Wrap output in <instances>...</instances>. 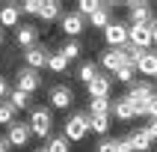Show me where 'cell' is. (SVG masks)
Here are the masks:
<instances>
[{
	"instance_id": "cell-11",
	"label": "cell",
	"mask_w": 157,
	"mask_h": 152,
	"mask_svg": "<svg viewBox=\"0 0 157 152\" xmlns=\"http://www.w3.org/2000/svg\"><path fill=\"white\" fill-rule=\"evenodd\" d=\"M128 27H131V24L113 21V24L107 27V30H101V33H104L107 48H124V45H128Z\"/></svg>"
},
{
	"instance_id": "cell-28",
	"label": "cell",
	"mask_w": 157,
	"mask_h": 152,
	"mask_svg": "<svg viewBox=\"0 0 157 152\" xmlns=\"http://www.w3.org/2000/svg\"><path fill=\"white\" fill-rule=\"evenodd\" d=\"M98 6H101V0H77V12L83 18H92L98 12Z\"/></svg>"
},
{
	"instance_id": "cell-17",
	"label": "cell",
	"mask_w": 157,
	"mask_h": 152,
	"mask_svg": "<svg viewBox=\"0 0 157 152\" xmlns=\"http://www.w3.org/2000/svg\"><path fill=\"white\" fill-rule=\"evenodd\" d=\"M89 24L98 27V30H107V27L113 24V3H101V6H98V12L89 18Z\"/></svg>"
},
{
	"instance_id": "cell-13",
	"label": "cell",
	"mask_w": 157,
	"mask_h": 152,
	"mask_svg": "<svg viewBox=\"0 0 157 152\" xmlns=\"http://www.w3.org/2000/svg\"><path fill=\"white\" fill-rule=\"evenodd\" d=\"M110 92H113V75H107V72H101V75L86 87L89 101H92V98H110Z\"/></svg>"
},
{
	"instance_id": "cell-20",
	"label": "cell",
	"mask_w": 157,
	"mask_h": 152,
	"mask_svg": "<svg viewBox=\"0 0 157 152\" xmlns=\"http://www.w3.org/2000/svg\"><path fill=\"white\" fill-rule=\"evenodd\" d=\"M39 18H42L44 24L62 18V3H59V0H42V12H39Z\"/></svg>"
},
{
	"instance_id": "cell-34",
	"label": "cell",
	"mask_w": 157,
	"mask_h": 152,
	"mask_svg": "<svg viewBox=\"0 0 157 152\" xmlns=\"http://www.w3.org/2000/svg\"><path fill=\"white\" fill-rule=\"evenodd\" d=\"M142 128L148 131V137H151V140H157V119H148V122L142 125Z\"/></svg>"
},
{
	"instance_id": "cell-3",
	"label": "cell",
	"mask_w": 157,
	"mask_h": 152,
	"mask_svg": "<svg viewBox=\"0 0 157 152\" xmlns=\"http://www.w3.org/2000/svg\"><path fill=\"white\" fill-rule=\"evenodd\" d=\"M42 75L36 69H30V66H21V69L15 72V89H21V92H27V96H33V92H39L42 89Z\"/></svg>"
},
{
	"instance_id": "cell-5",
	"label": "cell",
	"mask_w": 157,
	"mask_h": 152,
	"mask_svg": "<svg viewBox=\"0 0 157 152\" xmlns=\"http://www.w3.org/2000/svg\"><path fill=\"white\" fill-rule=\"evenodd\" d=\"M6 140H9V146H12V149H24L27 143L33 140V128H30V122H12L6 128Z\"/></svg>"
},
{
	"instance_id": "cell-33",
	"label": "cell",
	"mask_w": 157,
	"mask_h": 152,
	"mask_svg": "<svg viewBox=\"0 0 157 152\" xmlns=\"http://www.w3.org/2000/svg\"><path fill=\"white\" fill-rule=\"evenodd\" d=\"M142 116H148V119H157V92L145 101V107H142Z\"/></svg>"
},
{
	"instance_id": "cell-14",
	"label": "cell",
	"mask_w": 157,
	"mask_h": 152,
	"mask_svg": "<svg viewBox=\"0 0 157 152\" xmlns=\"http://www.w3.org/2000/svg\"><path fill=\"white\" fill-rule=\"evenodd\" d=\"M116 119H122V122H131V119H136V105H133L128 96H116L113 98V113Z\"/></svg>"
},
{
	"instance_id": "cell-22",
	"label": "cell",
	"mask_w": 157,
	"mask_h": 152,
	"mask_svg": "<svg viewBox=\"0 0 157 152\" xmlns=\"http://www.w3.org/2000/svg\"><path fill=\"white\" fill-rule=\"evenodd\" d=\"M113 113V98H92L89 101V116H110Z\"/></svg>"
},
{
	"instance_id": "cell-37",
	"label": "cell",
	"mask_w": 157,
	"mask_h": 152,
	"mask_svg": "<svg viewBox=\"0 0 157 152\" xmlns=\"http://www.w3.org/2000/svg\"><path fill=\"white\" fill-rule=\"evenodd\" d=\"M12 146H9V140H6V134H0V152H9Z\"/></svg>"
},
{
	"instance_id": "cell-1",
	"label": "cell",
	"mask_w": 157,
	"mask_h": 152,
	"mask_svg": "<svg viewBox=\"0 0 157 152\" xmlns=\"http://www.w3.org/2000/svg\"><path fill=\"white\" fill-rule=\"evenodd\" d=\"M30 128H33V137H48L51 140L53 137V110L51 107H44V105H36V107H30Z\"/></svg>"
},
{
	"instance_id": "cell-24",
	"label": "cell",
	"mask_w": 157,
	"mask_h": 152,
	"mask_svg": "<svg viewBox=\"0 0 157 152\" xmlns=\"http://www.w3.org/2000/svg\"><path fill=\"white\" fill-rule=\"evenodd\" d=\"M44 149H48V152H71V143H68L65 134H53L51 140L44 143Z\"/></svg>"
},
{
	"instance_id": "cell-26",
	"label": "cell",
	"mask_w": 157,
	"mask_h": 152,
	"mask_svg": "<svg viewBox=\"0 0 157 152\" xmlns=\"http://www.w3.org/2000/svg\"><path fill=\"white\" fill-rule=\"evenodd\" d=\"M6 101L15 107V110H27V107H30V96H27V92H21V89H12Z\"/></svg>"
},
{
	"instance_id": "cell-12",
	"label": "cell",
	"mask_w": 157,
	"mask_h": 152,
	"mask_svg": "<svg viewBox=\"0 0 157 152\" xmlns=\"http://www.w3.org/2000/svg\"><path fill=\"white\" fill-rule=\"evenodd\" d=\"M128 42L136 45L140 51H151V45H154V39H151V27H145V24H131V27H128Z\"/></svg>"
},
{
	"instance_id": "cell-4",
	"label": "cell",
	"mask_w": 157,
	"mask_h": 152,
	"mask_svg": "<svg viewBox=\"0 0 157 152\" xmlns=\"http://www.w3.org/2000/svg\"><path fill=\"white\" fill-rule=\"evenodd\" d=\"M154 92H157V89H154V84H151V80H133L131 87H128V92H124V96L136 105V116H142V107H145V101H148Z\"/></svg>"
},
{
	"instance_id": "cell-40",
	"label": "cell",
	"mask_w": 157,
	"mask_h": 152,
	"mask_svg": "<svg viewBox=\"0 0 157 152\" xmlns=\"http://www.w3.org/2000/svg\"><path fill=\"white\" fill-rule=\"evenodd\" d=\"M33 152H48V149H44V146H39V149H33Z\"/></svg>"
},
{
	"instance_id": "cell-41",
	"label": "cell",
	"mask_w": 157,
	"mask_h": 152,
	"mask_svg": "<svg viewBox=\"0 0 157 152\" xmlns=\"http://www.w3.org/2000/svg\"><path fill=\"white\" fill-rule=\"evenodd\" d=\"M154 80H157V78H154Z\"/></svg>"
},
{
	"instance_id": "cell-29",
	"label": "cell",
	"mask_w": 157,
	"mask_h": 152,
	"mask_svg": "<svg viewBox=\"0 0 157 152\" xmlns=\"http://www.w3.org/2000/svg\"><path fill=\"white\" fill-rule=\"evenodd\" d=\"M113 78L119 80V84H128V87H131V84H133V78H136V66H122V69L116 72Z\"/></svg>"
},
{
	"instance_id": "cell-15",
	"label": "cell",
	"mask_w": 157,
	"mask_h": 152,
	"mask_svg": "<svg viewBox=\"0 0 157 152\" xmlns=\"http://www.w3.org/2000/svg\"><path fill=\"white\" fill-rule=\"evenodd\" d=\"M21 3H3L0 6V27L3 30H15L18 24H21Z\"/></svg>"
},
{
	"instance_id": "cell-25",
	"label": "cell",
	"mask_w": 157,
	"mask_h": 152,
	"mask_svg": "<svg viewBox=\"0 0 157 152\" xmlns=\"http://www.w3.org/2000/svg\"><path fill=\"white\" fill-rule=\"evenodd\" d=\"M48 69L53 75H62V72L68 69V60H65V54L62 51H51V60H48Z\"/></svg>"
},
{
	"instance_id": "cell-8",
	"label": "cell",
	"mask_w": 157,
	"mask_h": 152,
	"mask_svg": "<svg viewBox=\"0 0 157 152\" xmlns=\"http://www.w3.org/2000/svg\"><path fill=\"white\" fill-rule=\"evenodd\" d=\"M59 27H62V33L68 36V39H77V36L83 33V30H86V18L80 15L77 9H71V12H62Z\"/></svg>"
},
{
	"instance_id": "cell-38",
	"label": "cell",
	"mask_w": 157,
	"mask_h": 152,
	"mask_svg": "<svg viewBox=\"0 0 157 152\" xmlns=\"http://www.w3.org/2000/svg\"><path fill=\"white\" fill-rule=\"evenodd\" d=\"M151 39H154V45H157V18L151 21Z\"/></svg>"
},
{
	"instance_id": "cell-10",
	"label": "cell",
	"mask_w": 157,
	"mask_h": 152,
	"mask_svg": "<svg viewBox=\"0 0 157 152\" xmlns=\"http://www.w3.org/2000/svg\"><path fill=\"white\" fill-rule=\"evenodd\" d=\"M98 66H101L107 75H116V72L124 66V51L122 48H104L101 57H98Z\"/></svg>"
},
{
	"instance_id": "cell-6",
	"label": "cell",
	"mask_w": 157,
	"mask_h": 152,
	"mask_svg": "<svg viewBox=\"0 0 157 152\" xmlns=\"http://www.w3.org/2000/svg\"><path fill=\"white\" fill-rule=\"evenodd\" d=\"M48 101H51V110H68L74 105V89L68 84H56L48 92Z\"/></svg>"
},
{
	"instance_id": "cell-27",
	"label": "cell",
	"mask_w": 157,
	"mask_h": 152,
	"mask_svg": "<svg viewBox=\"0 0 157 152\" xmlns=\"http://www.w3.org/2000/svg\"><path fill=\"white\" fill-rule=\"evenodd\" d=\"M59 51L62 54H65V60H77V57H80V51H83V45H80L77 42V39H68V42H65V45H62V48H59Z\"/></svg>"
},
{
	"instance_id": "cell-39",
	"label": "cell",
	"mask_w": 157,
	"mask_h": 152,
	"mask_svg": "<svg viewBox=\"0 0 157 152\" xmlns=\"http://www.w3.org/2000/svg\"><path fill=\"white\" fill-rule=\"evenodd\" d=\"M3 36H6V33H3V27H0V48H3Z\"/></svg>"
},
{
	"instance_id": "cell-32",
	"label": "cell",
	"mask_w": 157,
	"mask_h": 152,
	"mask_svg": "<svg viewBox=\"0 0 157 152\" xmlns=\"http://www.w3.org/2000/svg\"><path fill=\"white\" fill-rule=\"evenodd\" d=\"M21 12L24 15H39L42 12V0H24L21 3Z\"/></svg>"
},
{
	"instance_id": "cell-23",
	"label": "cell",
	"mask_w": 157,
	"mask_h": 152,
	"mask_svg": "<svg viewBox=\"0 0 157 152\" xmlns=\"http://www.w3.org/2000/svg\"><path fill=\"white\" fill-rule=\"evenodd\" d=\"M110 125H113V116H89V128L95 134H101V137H107Z\"/></svg>"
},
{
	"instance_id": "cell-2",
	"label": "cell",
	"mask_w": 157,
	"mask_h": 152,
	"mask_svg": "<svg viewBox=\"0 0 157 152\" xmlns=\"http://www.w3.org/2000/svg\"><path fill=\"white\" fill-rule=\"evenodd\" d=\"M89 131H92V128H89V110H86V113H83V110H74V113H68L65 122H62V134L68 137V143L86 140Z\"/></svg>"
},
{
	"instance_id": "cell-21",
	"label": "cell",
	"mask_w": 157,
	"mask_h": 152,
	"mask_svg": "<svg viewBox=\"0 0 157 152\" xmlns=\"http://www.w3.org/2000/svg\"><path fill=\"white\" fill-rule=\"evenodd\" d=\"M128 140H131V146H133V152H148L151 149V137H148V131L145 128H136V131H131L128 134Z\"/></svg>"
},
{
	"instance_id": "cell-30",
	"label": "cell",
	"mask_w": 157,
	"mask_h": 152,
	"mask_svg": "<svg viewBox=\"0 0 157 152\" xmlns=\"http://www.w3.org/2000/svg\"><path fill=\"white\" fill-rule=\"evenodd\" d=\"M12 122H15V107L9 105V101H0V125L9 128Z\"/></svg>"
},
{
	"instance_id": "cell-31",
	"label": "cell",
	"mask_w": 157,
	"mask_h": 152,
	"mask_svg": "<svg viewBox=\"0 0 157 152\" xmlns=\"http://www.w3.org/2000/svg\"><path fill=\"white\" fill-rule=\"evenodd\" d=\"M95 152H119V137H101Z\"/></svg>"
},
{
	"instance_id": "cell-19",
	"label": "cell",
	"mask_w": 157,
	"mask_h": 152,
	"mask_svg": "<svg viewBox=\"0 0 157 152\" xmlns=\"http://www.w3.org/2000/svg\"><path fill=\"white\" fill-rule=\"evenodd\" d=\"M136 72H140V75H145V78H157V51H154V48L142 54V60H140V66H136Z\"/></svg>"
},
{
	"instance_id": "cell-9",
	"label": "cell",
	"mask_w": 157,
	"mask_h": 152,
	"mask_svg": "<svg viewBox=\"0 0 157 152\" xmlns=\"http://www.w3.org/2000/svg\"><path fill=\"white\" fill-rule=\"evenodd\" d=\"M21 57H24V66H30V69H36V72H42V69H48L51 51H48V48L39 42V45H33V48H27Z\"/></svg>"
},
{
	"instance_id": "cell-35",
	"label": "cell",
	"mask_w": 157,
	"mask_h": 152,
	"mask_svg": "<svg viewBox=\"0 0 157 152\" xmlns=\"http://www.w3.org/2000/svg\"><path fill=\"white\" fill-rule=\"evenodd\" d=\"M9 92H12V89H9V80H6V78H0V101H6Z\"/></svg>"
},
{
	"instance_id": "cell-16",
	"label": "cell",
	"mask_w": 157,
	"mask_h": 152,
	"mask_svg": "<svg viewBox=\"0 0 157 152\" xmlns=\"http://www.w3.org/2000/svg\"><path fill=\"white\" fill-rule=\"evenodd\" d=\"M15 42L18 48H33V45H39V27L36 24H18L15 27Z\"/></svg>"
},
{
	"instance_id": "cell-18",
	"label": "cell",
	"mask_w": 157,
	"mask_h": 152,
	"mask_svg": "<svg viewBox=\"0 0 157 152\" xmlns=\"http://www.w3.org/2000/svg\"><path fill=\"white\" fill-rule=\"evenodd\" d=\"M98 75H101V66H98L95 60H83L77 66V80H80V84H86V87L98 78Z\"/></svg>"
},
{
	"instance_id": "cell-36",
	"label": "cell",
	"mask_w": 157,
	"mask_h": 152,
	"mask_svg": "<svg viewBox=\"0 0 157 152\" xmlns=\"http://www.w3.org/2000/svg\"><path fill=\"white\" fill-rule=\"evenodd\" d=\"M119 152H133V146H131L128 137H119Z\"/></svg>"
},
{
	"instance_id": "cell-7",
	"label": "cell",
	"mask_w": 157,
	"mask_h": 152,
	"mask_svg": "<svg viewBox=\"0 0 157 152\" xmlns=\"http://www.w3.org/2000/svg\"><path fill=\"white\" fill-rule=\"evenodd\" d=\"M128 15H131V24L151 27V21H154V6H151L148 0H131V3H128Z\"/></svg>"
}]
</instances>
